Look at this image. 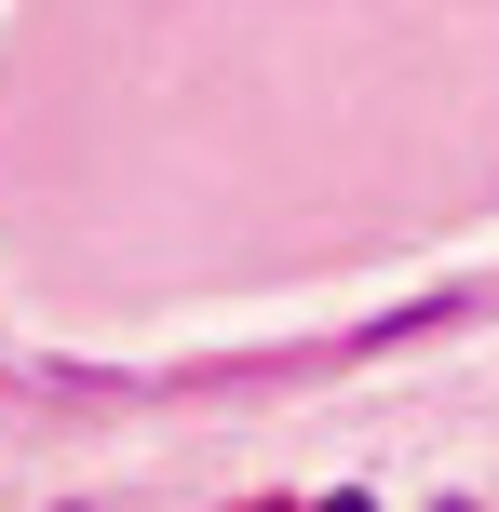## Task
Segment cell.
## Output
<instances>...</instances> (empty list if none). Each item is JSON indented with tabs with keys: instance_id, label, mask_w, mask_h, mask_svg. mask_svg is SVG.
<instances>
[{
	"instance_id": "cell-1",
	"label": "cell",
	"mask_w": 499,
	"mask_h": 512,
	"mask_svg": "<svg viewBox=\"0 0 499 512\" xmlns=\"http://www.w3.org/2000/svg\"><path fill=\"white\" fill-rule=\"evenodd\" d=\"M68 512H81V499H68Z\"/></svg>"
}]
</instances>
